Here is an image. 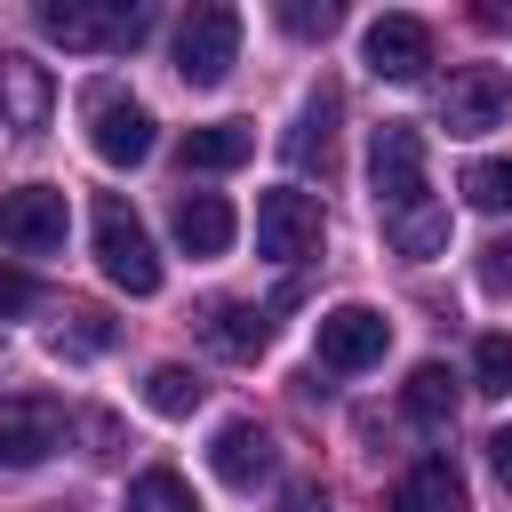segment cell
Returning a JSON list of instances; mask_svg holds the SVG:
<instances>
[{
	"label": "cell",
	"mask_w": 512,
	"mask_h": 512,
	"mask_svg": "<svg viewBox=\"0 0 512 512\" xmlns=\"http://www.w3.org/2000/svg\"><path fill=\"white\" fill-rule=\"evenodd\" d=\"M488 464H496V480H504V488H512V424H504V432H496V440H488Z\"/></svg>",
	"instance_id": "4dcf8cb0"
},
{
	"label": "cell",
	"mask_w": 512,
	"mask_h": 512,
	"mask_svg": "<svg viewBox=\"0 0 512 512\" xmlns=\"http://www.w3.org/2000/svg\"><path fill=\"white\" fill-rule=\"evenodd\" d=\"M64 432H72V416H64V400H48V392H0V464H48L56 448H64Z\"/></svg>",
	"instance_id": "5b68a950"
},
{
	"label": "cell",
	"mask_w": 512,
	"mask_h": 512,
	"mask_svg": "<svg viewBox=\"0 0 512 512\" xmlns=\"http://www.w3.org/2000/svg\"><path fill=\"white\" fill-rule=\"evenodd\" d=\"M232 56H240V8L200 0V8L176 24V72H184V88H216V80L232 72Z\"/></svg>",
	"instance_id": "277c9868"
},
{
	"label": "cell",
	"mask_w": 512,
	"mask_h": 512,
	"mask_svg": "<svg viewBox=\"0 0 512 512\" xmlns=\"http://www.w3.org/2000/svg\"><path fill=\"white\" fill-rule=\"evenodd\" d=\"M152 24V0H40V32L88 56H128Z\"/></svg>",
	"instance_id": "6da1fadb"
},
{
	"label": "cell",
	"mask_w": 512,
	"mask_h": 512,
	"mask_svg": "<svg viewBox=\"0 0 512 512\" xmlns=\"http://www.w3.org/2000/svg\"><path fill=\"white\" fill-rule=\"evenodd\" d=\"M360 48H368V72L376 80H416L432 64V24L424 16H376Z\"/></svg>",
	"instance_id": "8fae6325"
},
{
	"label": "cell",
	"mask_w": 512,
	"mask_h": 512,
	"mask_svg": "<svg viewBox=\"0 0 512 512\" xmlns=\"http://www.w3.org/2000/svg\"><path fill=\"white\" fill-rule=\"evenodd\" d=\"M88 144H96V160L136 168V160L152 152V112H144L120 80H96V88H88Z\"/></svg>",
	"instance_id": "52a82bcc"
},
{
	"label": "cell",
	"mask_w": 512,
	"mask_h": 512,
	"mask_svg": "<svg viewBox=\"0 0 512 512\" xmlns=\"http://www.w3.org/2000/svg\"><path fill=\"white\" fill-rule=\"evenodd\" d=\"M312 344H320V368H336V376H360V368H376V360H384V344H392V320H384L376 304H336V312H320Z\"/></svg>",
	"instance_id": "9c48e42d"
},
{
	"label": "cell",
	"mask_w": 512,
	"mask_h": 512,
	"mask_svg": "<svg viewBox=\"0 0 512 512\" xmlns=\"http://www.w3.org/2000/svg\"><path fill=\"white\" fill-rule=\"evenodd\" d=\"M64 224H72V208H64L56 184H16V192H0V248H16V256H56V248H64Z\"/></svg>",
	"instance_id": "30bf717a"
},
{
	"label": "cell",
	"mask_w": 512,
	"mask_h": 512,
	"mask_svg": "<svg viewBox=\"0 0 512 512\" xmlns=\"http://www.w3.org/2000/svg\"><path fill=\"white\" fill-rule=\"evenodd\" d=\"M128 512H200V496H192V480H184V472L152 464V472H136V480H128Z\"/></svg>",
	"instance_id": "44dd1931"
},
{
	"label": "cell",
	"mask_w": 512,
	"mask_h": 512,
	"mask_svg": "<svg viewBox=\"0 0 512 512\" xmlns=\"http://www.w3.org/2000/svg\"><path fill=\"white\" fill-rule=\"evenodd\" d=\"M472 392H488V400L512 392V336H480L472 344Z\"/></svg>",
	"instance_id": "603a6c76"
},
{
	"label": "cell",
	"mask_w": 512,
	"mask_h": 512,
	"mask_svg": "<svg viewBox=\"0 0 512 512\" xmlns=\"http://www.w3.org/2000/svg\"><path fill=\"white\" fill-rule=\"evenodd\" d=\"M32 296H40V288H32V272H24V264H0V320L32 312Z\"/></svg>",
	"instance_id": "4316f807"
},
{
	"label": "cell",
	"mask_w": 512,
	"mask_h": 512,
	"mask_svg": "<svg viewBox=\"0 0 512 512\" xmlns=\"http://www.w3.org/2000/svg\"><path fill=\"white\" fill-rule=\"evenodd\" d=\"M200 336H208L224 360H256V352L272 344V320H264L256 304H208V312H200Z\"/></svg>",
	"instance_id": "e0dca14e"
},
{
	"label": "cell",
	"mask_w": 512,
	"mask_h": 512,
	"mask_svg": "<svg viewBox=\"0 0 512 512\" xmlns=\"http://www.w3.org/2000/svg\"><path fill=\"white\" fill-rule=\"evenodd\" d=\"M400 408L424 424V432H440L448 416H456V376L440 368V360H424V368H408V384H400Z\"/></svg>",
	"instance_id": "d6986e66"
},
{
	"label": "cell",
	"mask_w": 512,
	"mask_h": 512,
	"mask_svg": "<svg viewBox=\"0 0 512 512\" xmlns=\"http://www.w3.org/2000/svg\"><path fill=\"white\" fill-rule=\"evenodd\" d=\"M480 288H496V296L512 288V240H488L480 248Z\"/></svg>",
	"instance_id": "83f0119b"
},
{
	"label": "cell",
	"mask_w": 512,
	"mask_h": 512,
	"mask_svg": "<svg viewBox=\"0 0 512 512\" xmlns=\"http://www.w3.org/2000/svg\"><path fill=\"white\" fill-rule=\"evenodd\" d=\"M288 160L328 176V160H336V88H312V96H304V112H296V128H288Z\"/></svg>",
	"instance_id": "2e32d148"
},
{
	"label": "cell",
	"mask_w": 512,
	"mask_h": 512,
	"mask_svg": "<svg viewBox=\"0 0 512 512\" xmlns=\"http://www.w3.org/2000/svg\"><path fill=\"white\" fill-rule=\"evenodd\" d=\"M88 224H96V264H104V280L128 288V296H152V288H160V248H152L144 216H136L120 192H96Z\"/></svg>",
	"instance_id": "7a4b0ae2"
},
{
	"label": "cell",
	"mask_w": 512,
	"mask_h": 512,
	"mask_svg": "<svg viewBox=\"0 0 512 512\" xmlns=\"http://www.w3.org/2000/svg\"><path fill=\"white\" fill-rule=\"evenodd\" d=\"M504 112H512V72L504 64L448 72V88H440V128L448 136H488V128H504Z\"/></svg>",
	"instance_id": "8992f818"
},
{
	"label": "cell",
	"mask_w": 512,
	"mask_h": 512,
	"mask_svg": "<svg viewBox=\"0 0 512 512\" xmlns=\"http://www.w3.org/2000/svg\"><path fill=\"white\" fill-rule=\"evenodd\" d=\"M0 112H8V128H48V112H56V80L24 48H0Z\"/></svg>",
	"instance_id": "5bb4252c"
},
{
	"label": "cell",
	"mask_w": 512,
	"mask_h": 512,
	"mask_svg": "<svg viewBox=\"0 0 512 512\" xmlns=\"http://www.w3.org/2000/svg\"><path fill=\"white\" fill-rule=\"evenodd\" d=\"M200 392H208V384H200L192 368H176V360H160V368L144 376V400H152L160 416H192V408H200Z\"/></svg>",
	"instance_id": "7402d4cb"
},
{
	"label": "cell",
	"mask_w": 512,
	"mask_h": 512,
	"mask_svg": "<svg viewBox=\"0 0 512 512\" xmlns=\"http://www.w3.org/2000/svg\"><path fill=\"white\" fill-rule=\"evenodd\" d=\"M336 16H344L336 0H280V24H288L296 40H328V32H336Z\"/></svg>",
	"instance_id": "d4e9b609"
},
{
	"label": "cell",
	"mask_w": 512,
	"mask_h": 512,
	"mask_svg": "<svg viewBox=\"0 0 512 512\" xmlns=\"http://www.w3.org/2000/svg\"><path fill=\"white\" fill-rule=\"evenodd\" d=\"M392 512H464V480L448 456H424L392 480Z\"/></svg>",
	"instance_id": "9a60e30c"
},
{
	"label": "cell",
	"mask_w": 512,
	"mask_h": 512,
	"mask_svg": "<svg viewBox=\"0 0 512 512\" xmlns=\"http://www.w3.org/2000/svg\"><path fill=\"white\" fill-rule=\"evenodd\" d=\"M256 256H272V264H304V256H320V200L296 192V184L264 192V200H256Z\"/></svg>",
	"instance_id": "ba28073f"
},
{
	"label": "cell",
	"mask_w": 512,
	"mask_h": 512,
	"mask_svg": "<svg viewBox=\"0 0 512 512\" xmlns=\"http://www.w3.org/2000/svg\"><path fill=\"white\" fill-rule=\"evenodd\" d=\"M280 512H328V488L320 480H288L280 488Z\"/></svg>",
	"instance_id": "f1b7e54d"
},
{
	"label": "cell",
	"mask_w": 512,
	"mask_h": 512,
	"mask_svg": "<svg viewBox=\"0 0 512 512\" xmlns=\"http://www.w3.org/2000/svg\"><path fill=\"white\" fill-rule=\"evenodd\" d=\"M168 232H176V248H184V256H224V248H232V232H240V216H232V200H224V192H176Z\"/></svg>",
	"instance_id": "7c38bea8"
},
{
	"label": "cell",
	"mask_w": 512,
	"mask_h": 512,
	"mask_svg": "<svg viewBox=\"0 0 512 512\" xmlns=\"http://www.w3.org/2000/svg\"><path fill=\"white\" fill-rule=\"evenodd\" d=\"M88 440H96V456H120V424L112 416H88Z\"/></svg>",
	"instance_id": "f546056e"
},
{
	"label": "cell",
	"mask_w": 512,
	"mask_h": 512,
	"mask_svg": "<svg viewBox=\"0 0 512 512\" xmlns=\"http://www.w3.org/2000/svg\"><path fill=\"white\" fill-rule=\"evenodd\" d=\"M464 200L488 208V216H504L512 208V160H472L464 168Z\"/></svg>",
	"instance_id": "cb8c5ba5"
},
{
	"label": "cell",
	"mask_w": 512,
	"mask_h": 512,
	"mask_svg": "<svg viewBox=\"0 0 512 512\" xmlns=\"http://www.w3.org/2000/svg\"><path fill=\"white\" fill-rule=\"evenodd\" d=\"M384 240H392L400 256H440V248H448V200H424V208H408V216H384Z\"/></svg>",
	"instance_id": "ffe728a7"
},
{
	"label": "cell",
	"mask_w": 512,
	"mask_h": 512,
	"mask_svg": "<svg viewBox=\"0 0 512 512\" xmlns=\"http://www.w3.org/2000/svg\"><path fill=\"white\" fill-rule=\"evenodd\" d=\"M368 184H376V208H384V216H408V208L432 200V192H424V136H416L408 120H384V128L368 136Z\"/></svg>",
	"instance_id": "3957f363"
},
{
	"label": "cell",
	"mask_w": 512,
	"mask_h": 512,
	"mask_svg": "<svg viewBox=\"0 0 512 512\" xmlns=\"http://www.w3.org/2000/svg\"><path fill=\"white\" fill-rule=\"evenodd\" d=\"M64 344H72V352H104V344H112V320H104V312H72V320L56 328V352H64Z\"/></svg>",
	"instance_id": "484cf974"
},
{
	"label": "cell",
	"mask_w": 512,
	"mask_h": 512,
	"mask_svg": "<svg viewBox=\"0 0 512 512\" xmlns=\"http://www.w3.org/2000/svg\"><path fill=\"white\" fill-rule=\"evenodd\" d=\"M208 472H216L224 488H256V480L272 472V432L248 424V416L216 424V440H208Z\"/></svg>",
	"instance_id": "4fadbf2b"
},
{
	"label": "cell",
	"mask_w": 512,
	"mask_h": 512,
	"mask_svg": "<svg viewBox=\"0 0 512 512\" xmlns=\"http://www.w3.org/2000/svg\"><path fill=\"white\" fill-rule=\"evenodd\" d=\"M248 152H256V128L248 120H208V128H184V144H176L184 168H240Z\"/></svg>",
	"instance_id": "ac0fdd59"
}]
</instances>
